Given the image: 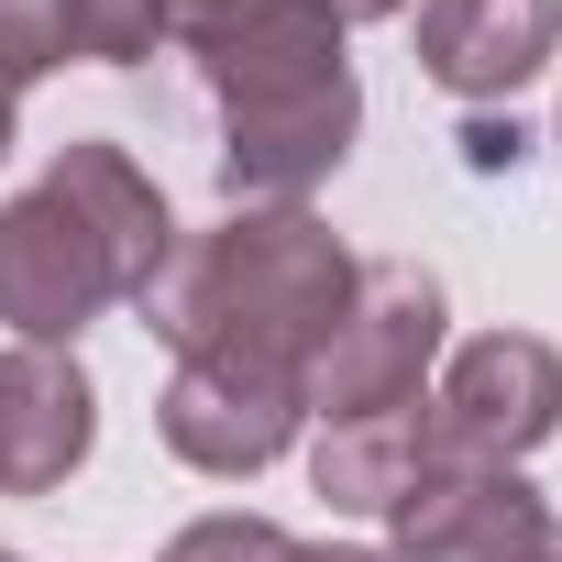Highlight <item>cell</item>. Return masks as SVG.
Masks as SVG:
<instances>
[{
	"mask_svg": "<svg viewBox=\"0 0 562 562\" xmlns=\"http://www.w3.org/2000/svg\"><path fill=\"white\" fill-rule=\"evenodd\" d=\"M463 144H474V166H518V144H529V133H518V122H485V111H474V122H463Z\"/></svg>",
	"mask_w": 562,
	"mask_h": 562,
	"instance_id": "obj_14",
	"label": "cell"
},
{
	"mask_svg": "<svg viewBox=\"0 0 562 562\" xmlns=\"http://www.w3.org/2000/svg\"><path fill=\"white\" fill-rule=\"evenodd\" d=\"M540 485L518 463H463L441 452L397 507H386V562H518L540 529Z\"/></svg>",
	"mask_w": 562,
	"mask_h": 562,
	"instance_id": "obj_7",
	"label": "cell"
},
{
	"mask_svg": "<svg viewBox=\"0 0 562 562\" xmlns=\"http://www.w3.org/2000/svg\"><path fill=\"white\" fill-rule=\"evenodd\" d=\"M353 254L331 243V221L310 210H232L199 243H177V265L155 276L144 321L177 353H221V364H265V375H310V353L331 342V321L353 310Z\"/></svg>",
	"mask_w": 562,
	"mask_h": 562,
	"instance_id": "obj_2",
	"label": "cell"
},
{
	"mask_svg": "<svg viewBox=\"0 0 562 562\" xmlns=\"http://www.w3.org/2000/svg\"><path fill=\"white\" fill-rule=\"evenodd\" d=\"M430 353H441V288L419 265H364L353 276V310L331 321V342L310 353L299 397L310 419H364V408H408L430 386Z\"/></svg>",
	"mask_w": 562,
	"mask_h": 562,
	"instance_id": "obj_4",
	"label": "cell"
},
{
	"mask_svg": "<svg viewBox=\"0 0 562 562\" xmlns=\"http://www.w3.org/2000/svg\"><path fill=\"white\" fill-rule=\"evenodd\" d=\"M397 12H419V0H331V23H397Z\"/></svg>",
	"mask_w": 562,
	"mask_h": 562,
	"instance_id": "obj_16",
	"label": "cell"
},
{
	"mask_svg": "<svg viewBox=\"0 0 562 562\" xmlns=\"http://www.w3.org/2000/svg\"><path fill=\"white\" fill-rule=\"evenodd\" d=\"M299 419H310L299 375L221 364V353H177V375H166V397H155L166 452H177V463H199V474H265L276 452L299 441Z\"/></svg>",
	"mask_w": 562,
	"mask_h": 562,
	"instance_id": "obj_6",
	"label": "cell"
},
{
	"mask_svg": "<svg viewBox=\"0 0 562 562\" xmlns=\"http://www.w3.org/2000/svg\"><path fill=\"white\" fill-rule=\"evenodd\" d=\"M562 56V0H419V78L463 111L518 100Z\"/></svg>",
	"mask_w": 562,
	"mask_h": 562,
	"instance_id": "obj_9",
	"label": "cell"
},
{
	"mask_svg": "<svg viewBox=\"0 0 562 562\" xmlns=\"http://www.w3.org/2000/svg\"><path fill=\"white\" fill-rule=\"evenodd\" d=\"M12 122H23V100H12V89H0V155H12Z\"/></svg>",
	"mask_w": 562,
	"mask_h": 562,
	"instance_id": "obj_18",
	"label": "cell"
},
{
	"mask_svg": "<svg viewBox=\"0 0 562 562\" xmlns=\"http://www.w3.org/2000/svg\"><path fill=\"white\" fill-rule=\"evenodd\" d=\"M166 45V0H67V56L89 67H144Z\"/></svg>",
	"mask_w": 562,
	"mask_h": 562,
	"instance_id": "obj_11",
	"label": "cell"
},
{
	"mask_svg": "<svg viewBox=\"0 0 562 562\" xmlns=\"http://www.w3.org/2000/svg\"><path fill=\"white\" fill-rule=\"evenodd\" d=\"M100 441V386L67 342L0 353V496H56Z\"/></svg>",
	"mask_w": 562,
	"mask_h": 562,
	"instance_id": "obj_8",
	"label": "cell"
},
{
	"mask_svg": "<svg viewBox=\"0 0 562 562\" xmlns=\"http://www.w3.org/2000/svg\"><path fill=\"white\" fill-rule=\"evenodd\" d=\"M430 463H441V419H430V397H408V408H364V419H321V441H310V485H321L342 518H386Z\"/></svg>",
	"mask_w": 562,
	"mask_h": 562,
	"instance_id": "obj_10",
	"label": "cell"
},
{
	"mask_svg": "<svg viewBox=\"0 0 562 562\" xmlns=\"http://www.w3.org/2000/svg\"><path fill=\"white\" fill-rule=\"evenodd\" d=\"M166 45L210 78L221 111H265V100L353 78L331 0H166Z\"/></svg>",
	"mask_w": 562,
	"mask_h": 562,
	"instance_id": "obj_3",
	"label": "cell"
},
{
	"mask_svg": "<svg viewBox=\"0 0 562 562\" xmlns=\"http://www.w3.org/2000/svg\"><path fill=\"white\" fill-rule=\"evenodd\" d=\"M518 562H562V518H540V529H529V551H518Z\"/></svg>",
	"mask_w": 562,
	"mask_h": 562,
	"instance_id": "obj_17",
	"label": "cell"
},
{
	"mask_svg": "<svg viewBox=\"0 0 562 562\" xmlns=\"http://www.w3.org/2000/svg\"><path fill=\"white\" fill-rule=\"evenodd\" d=\"M67 67V0H0V89H34Z\"/></svg>",
	"mask_w": 562,
	"mask_h": 562,
	"instance_id": "obj_12",
	"label": "cell"
},
{
	"mask_svg": "<svg viewBox=\"0 0 562 562\" xmlns=\"http://www.w3.org/2000/svg\"><path fill=\"white\" fill-rule=\"evenodd\" d=\"M0 562H12V551H0Z\"/></svg>",
	"mask_w": 562,
	"mask_h": 562,
	"instance_id": "obj_19",
	"label": "cell"
},
{
	"mask_svg": "<svg viewBox=\"0 0 562 562\" xmlns=\"http://www.w3.org/2000/svg\"><path fill=\"white\" fill-rule=\"evenodd\" d=\"M288 562H386V551H364V540H299Z\"/></svg>",
	"mask_w": 562,
	"mask_h": 562,
	"instance_id": "obj_15",
	"label": "cell"
},
{
	"mask_svg": "<svg viewBox=\"0 0 562 562\" xmlns=\"http://www.w3.org/2000/svg\"><path fill=\"white\" fill-rule=\"evenodd\" d=\"M166 265V188L122 144H56V166L0 210V321L23 342H78L100 310H144Z\"/></svg>",
	"mask_w": 562,
	"mask_h": 562,
	"instance_id": "obj_1",
	"label": "cell"
},
{
	"mask_svg": "<svg viewBox=\"0 0 562 562\" xmlns=\"http://www.w3.org/2000/svg\"><path fill=\"white\" fill-rule=\"evenodd\" d=\"M430 419H441V452H463V463H518V452H540V441L562 430V353H551L540 331H474V342L441 364Z\"/></svg>",
	"mask_w": 562,
	"mask_h": 562,
	"instance_id": "obj_5",
	"label": "cell"
},
{
	"mask_svg": "<svg viewBox=\"0 0 562 562\" xmlns=\"http://www.w3.org/2000/svg\"><path fill=\"white\" fill-rule=\"evenodd\" d=\"M299 540L276 529V518H243V507H221V518H199V529H177L166 540V562H288Z\"/></svg>",
	"mask_w": 562,
	"mask_h": 562,
	"instance_id": "obj_13",
	"label": "cell"
}]
</instances>
